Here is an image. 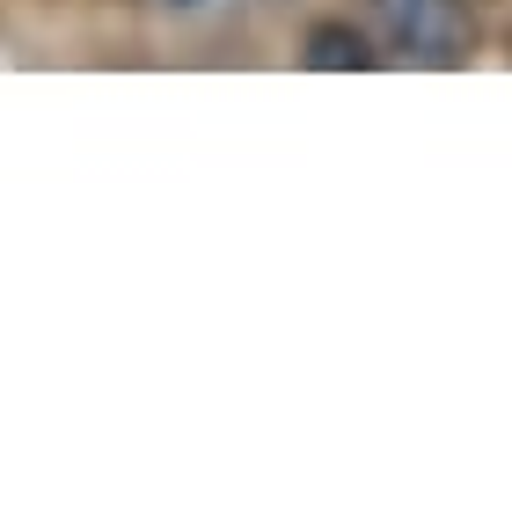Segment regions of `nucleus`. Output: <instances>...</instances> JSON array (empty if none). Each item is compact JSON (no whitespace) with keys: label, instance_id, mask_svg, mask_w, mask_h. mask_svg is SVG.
<instances>
[{"label":"nucleus","instance_id":"nucleus-3","mask_svg":"<svg viewBox=\"0 0 512 505\" xmlns=\"http://www.w3.org/2000/svg\"><path fill=\"white\" fill-rule=\"evenodd\" d=\"M176 8H198V0H176Z\"/></svg>","mask_w":512,"mask_h":505},{"label":"nucleus","instance_id":"nucleus-1","mask_svg":"<svg viewBox=\"0 0 512 505\" xmlns=\"http://www.w3.org/2000/svg\"><path fill=\"white\" fill-rule=\"evenodd\" d=\"M366 8H374L381 59L461 66L476 52V8H469V0H366Z\"/></svg>","mask_w":512,"mask_h":505},{"label":"nucleus","instance_id":"nucleus-2","mask_svg":"<svg viewBox=\"0 0 512 505\" xmlns=\"http://www.w3.org/2000/svg\"><path fill=\"white\" fill-rule=\"evenodd\" d=\"M300 59H308L315 74H366V66H381V44L366 30H352V22H308Z\"/></svg>","mask_w":512,"mask_h":505}]
</instances>
